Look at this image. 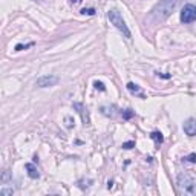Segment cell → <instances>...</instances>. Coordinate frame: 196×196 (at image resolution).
<instances>
[{
	"label": "cell",
	"instance_id": "obj_10",
	"mask_svg": "<svg viewBox=\"0 0 196 196\" xmlns=\"http://www.w3.org/2000/svg\"><path fill=\"white\" fill-rule=\"evenodd\" d=\"M127 89H129L132 93H140V95L144 98V95L141 93V89H140V86H138V84H135V83H127Z\"/></svg>",
	"mask_w": 196,
	"mask_h": 196
},
{
	"label": "cell",
	"instance_id": "obj_18",
	"mask_svg": "<svg viewBox=\"0 0 196 196\" xmlns=\"http://www.w3.org/2000/svg\"><path fill=\"white\" fill-rule=\"evenodd\" d=\"M66 126H67V127H72V126H74V124H72V118H71V117H66Z\"/></svg>",
	"mask_w": 196,
	"mask_h": 196
},
{
	"label": "cell",
	"instance_id": "obj_21",
	"mask_svg": "<svg viewBox=\"0 0 196 196\" xmlns=\"http://www.w3.org/2000/svg\"><path fill=\"white\" fill-rule=\"evenodd\" d=\"M81 0H69V3H80Z\"/></svg>",
	"mask_w": 196,
	"mask_h": 196
},
{
	"label": "cell",
	"instance_id": "obj_11",
	"mask_svg": "<svg viewBox=\"0 0 196 196\" xmlns=\"http://www.w3.org/2000/svg\"><path fill=\"white\" fill-rule=\"evenodd\" d=\"M133 115H135V112H133L132 109H126V111H123V120H130Z\"/></svg>",
	"mask_w": 196,
	"mask_h": 196
},
{
	"label": "cell",
	"instance_id": "obj_1",
	"mask_svg": "<svg viewBox=\"0 0 196 196\" xmlns=\"http://www.w3.org/2000/svg\"><path fill=\"white\" fill-rule=\"evenodd\" d=\"M179 0H161V2L152 9V19L156 20V22H162L165 20L172 11L178 6Z\"/></svg>",
	"mask_w": 196,
	"mask_h": 196
},
{
	"label": "cell",
	"instance_id": "obj_15",
	"mask_svg": "<svg viewBox=\"0 0 196 196\" xmlns=\"http://www.w3.org/2000/svg\"><path fill=\"white\" fill-rule=\"evenodd\" d=\"M81 14H84V16H93L95 14V9L93 8H83L81 9Z\"/></svg>",
	"mask_w": 196,
	"mask_h": 196
},
{
	"label": "cell",
	"instance_id": "obj_5",
	"mask_svg": "<svg viewBox=\"0 0 196 196\" xmlns=\"http://www.w3.org/2000/svg\"><path fill=\"white\" fill-rule=\"evenodd\" d=\"M58 83V77L55 75H43L40 78H37L35 84L38 87H51V86H55Z\"/></svg>",
	"mask_w": 196,
	"mask_h": 196
},
{
	"label": "cell",
	"instance_id": "obj_16",
	"mask_svg": "<svg viewBox=\"0 0 196 196\" xmlns=\"http://www.w3.org/2000/svg\"><path fill=\"white\" fill-rule=\"evenodd\" d=\"M133 147H135V141H126V143H123V149H126V150H130Z\"/></svg>",
	"mask_w": 196,
	"mask_h": 196
},
{
	"label": "cell",
	"instance_id": "obj_17",
	"mask_svg": "<svg viewBox=\"0 0 196 196\" xmlns=\"http://www.w3.org/2000/svg\"><path fill=\"white\" fill-rule=\"evenodd\" d=\"M34 43H29V45H22V43H19L17 46H16V51H23V49H28L29 46H32Z\"/></svg>",
	"mask_w": 196,
	"mask_h": 196
},
{
	"label": "cell",
	"instance_id": "obj_4",
	"mask_svg": "<svg viewBox=\"0 0 196 196\" xmlns=\"http://www.w3.org/2000/svg\"><path fill=\"white\" fill-rule=\"evenodd\" d=\"M181 22L185 23V25L196 22V6L194 5L188 3V5H185L182 8V11H181Z\"/></svg>",
	"mask_w": 196,
	"mask_h": 196
},
{
	"label": "cell",
	"instance_id": "obj_12",
	"mask_svg": "<svg viewBox=\"0 0 196 196\" xmlns=\"http://www.w3.org/2000/svg\"><path fill=\"white\" fill-rule=\"evenodd\" d=\"M182 159H184V161H187V162H191V164H194V162H196V153H190V155L184 156Z\"/></svg>",
	"mask_w": 196,
	"mask_h": 196
},
{
	"label": "cell",
	"instance_id": "obj_7",
	"mask_svg": "<svg viewBox=\"0 0 196 196\" xmlns=\"http://www.w3.org/2000/svg\"><path fill=\"white\" fill-rule=\"evenodd\" d=\"M182 129H184L185 135H188V136H194V135H196V120H194V118H188V120H185V121H184V124H182Z\"/></svg>",
	"mask_w": 196,
	"mask_h": 196
},
{
	"label": "cell",
	"instance_id": "obj_13",
	"mask_svg": "<svg viewBox=\"0 0 196 196\" xmlns=\"http://www.w3.org/2000/svg\"><path fill=\"white\" fill-rule=\"evenodd\" d=\"M13 193H14V188H6V187L0 188V194H2V196H9Z\"/></svg>",
	"mask_w": 196,
	"mask_h": 196
},
{
	"label": "cell",
	"instance_id": "obj_9",
	"mask_svg": "<svg viewBox=\"0 0 196 196\" xmlns=\"http://www.w3.org/2000/svg\"><path fill=\"white\" fill-rule=\"evenodd\" d=\"M150 138L156 143V146H159V144L164 143V136H162L161 132H152V133H150Z\"/></svg>",
	"mask_w": 196,
	"mask_h": 196
},
{
	"label": "cell",
	"instance_id": "obj_14",
	"mask_svg": "<svg viewBox=\"0 0 196 196\" xmlns=\"http://www.w3.org/2000/svg\"><path fill=\"white\" fill-rule=\"evenodd\" d=\"M93 86H95V89H98V90H106V86H104V83L103 81H95L93 83Z\"/></svg>",
	"mask_w": 196,
	"mask_h": 196
},
{
	"label": "cell",
	"instance_id": "obj_20",
	"mask_svg": "<svg viewBox=\"0 0 196 196\" xmlns=\"http://www.w3.org/2000/svg\"><path fill=\"white\" fill-rule=\"evenodd\" d=\"M112 187H114V181H109V182H107V188L111 190Z\"/></svg>",
	"mask_w": 196,
	"mask_h": 196
},
{
	"label": "cell",
	"instance_id": "obj_2",
	"mask_svg": "<svg viewBox=\"0 0 196 196\" xmlns=\"http://www.w3.org/2000/svg\"><path fill=\"white\" fill-rule=\"evenodd\" d=\"M176 185L182 194H190V196L196 194V182L188 173H179L176 178Z\"/></svg>",
	"mask_w": 196,
	"mask_h": 196
},
{
	"label": "cell",
	"instance_id": "obj_6",
	"mask_svg": "<svg viewBox=\"0 0 196 196\" xmlns=\"http://www.w3.org/2000/svg\"><path fill=\"white\" fill-rule=\"evenodd\" d=\"M74 109L80 114V117H81V120H83V123H84V126H87V124H90V117H89V111H87V107L83 104V103H74Z\"/></svg>",
	"mask_w": 196,
	"mask_h": 196
},
{
	"label": "cell",
	"instance_id": "obj_3",
	"mask_svg": "<svg viewBox=\"0 0 196 196\" xmlns=\"http://www.w3.org/2000/svg\"><path fill=\"white\" fill-rule=\"evenodd\" d=\"M107 19L111 20V23L126 37V38H130L132 37V34H130V29L127 28V25H126V22H124V19L121 17V14L117 11V9H111L109 13H107Z\"/></svg>",
	"mask_w": 196,
	"mask_h": 196
},
{
	"label": "cell",
	"instance_id": "obj_19",
	"mask_svg": "<svg viewBox=\"0 0 196 196\" xmlns=\"http://www.w3.org/2000/svg\"><path fill=\"white\" fill-rule=\"evenodd\" d=\"M156 75H158V77H162V78H170V77H172L170 74H159V72H156Z\"/></svg>",
	"mask_w": 196,
	"mask_h": 196
},
{
	"label": "cell",
	"instance_id": "obj_8",
	"mask_svg": "<svg viewBox=\"0 0 196 196\" xmlns=\"http://www.w3.org/2000/svg\"><path fill=\"white\" fill-rule=\"evenodd\" d=\"M25 169H26V172H28L29 178H32V179H38V178H40V172H38V169H37L34 164L28 162V164L25 165Z\"/></svg>",
	"mask_w": 196,
	"mask_h": 196
},
{
	"label": "cell",
	"instance_id": "obj_22",
	"mask_svg": "<svg viewBox=\"0 0 196 196\" xmlns=\"http://www.w3.org/2000/svg\"><path fill=\"white\" fill-rule=\"evenodd\" d=\"M34 2H42V0H34Z\"/></svg>",
	"mask_w": 196,
	"mask_h": 196
}]
</instances>
